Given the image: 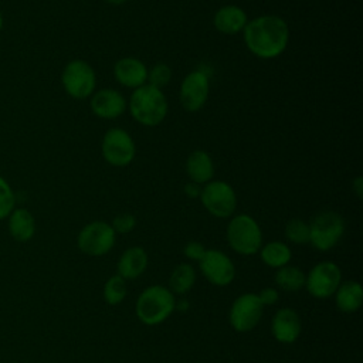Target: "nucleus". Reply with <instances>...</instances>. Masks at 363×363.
I'll use <instances>...</instances> for the list:
<instances>
[{"label":"nucleus","instance_id":"0eeeda50","mask_svg":"<svg viewBox=\"0 0 363 363\" xmlns=\"http://www.w3.org/2000/svg\"><path fill=\"white\" fill-rule=\"evenodd\" d=\"M199 199L203 207L217 218L231 217L238 203L234 187L224 180H211L203 184Z\"/></svg>","mask_w":363,"mask_h":363},{"label":"nucleus","instance_id":"5701e85b","mask_svg":"<svg viewBox=\"0 0 363 363\" xmlns=\"http://www.w3.org/2000/svg\"><path fill=\"white\" fill-rule=\"evenodd\" d=\"M196 282V269L189 262H182L173 268L169 277V289L173 295H184Z\"/></svg>","mask_w":363,"mask_h":363},{"label":"nucleus","instance_id":"a211bd4d","mask_svg":"<svg viewBox=\"0 0 363 363\" xmlns=\"http://www.w3.org/2000/svg\"><path fill=\"white\" fill-rule=\"evenodd\" d=\"M149 257L143 247L133 245L126 248L116 264L118 275H121L125 281L139 278L147 268Z\"/></svg>","mask_w":363,"mask_h":363},{"label":"nucleus","instance_id":"72a5a7b5","mask_svg":"<svg viewBox=\"0 0 363 363\" xmlns=\"http://www.w3.org/2000/svg\"><path fill=\"white\" fill-rule=\"evenodd\" d=\"M187 308H189V302L186 301V299H182V301H176V309H179V311H187Z\"/></svg>","mask_w":363,"mask_h":363},{"label":"nucleus","instance_id":"9d476101","mask_svg":"<svg viewBox=\"0 0 363 363\" xmlns=\"http://www.w3.org/2000/svg\"><path fill=\"white\" fill-rule=\"evenodd\" d=\"M340 282V267L333 261H322L313 265L306 274L305 288L311 296L316 299H328L333 296Z\"/></svg>","mask_w":363,"mask_h":363},{"label":"nucleus","instance_id":"a878e982","mask_svg":"<svg viewBox=\"0 0 363 363\" xmlns=\"http://www.w3.org/2000/svg\"><path fill=\"white\" fill-rule=\"evenodd\" d=\"M285 238L296 245L309 242V224L302 218H292L285 224Z\"/></svg>","mask_w":363,"mask_h":363},{"label":"nucleus","instance_id":"f3484780","mask_svg":"<svg viewBox=\"0 0 363 363\" xmlns=\"http://www.w3.org/2000/svg\"><path fill=\"white\" fill-rule=\"evenodd\" d=\"M248 23V16L244 9L235 4L221 6L213 16V26L218 33L234 35L242 33L245 24Z\"/></svg>","mask_w":363,"mask_h":363},{"label":"nucleus","instance_id":"4be33fe9","mask_svg":"<svg viewBox=\"0 0 363 363\" xmlns=\"http://www.w3.org/2000/svg\"><path fill=\"white\" fill-rule=\"evenodd\" d=\"M261 261L269 268H281L289 264L292 258V251L284 241H269L259 248Z\"/></svg>","mask_w":363,"mask_h":363},{"label":"nucleus","instance_id":"20e7f679","mask_svg":"<svg viewBox=\"0 0 363 363\" xmlns=\"http://www.w3.org/2000/svg\"><path fill=\"white\" fill-rule=\"evenodd\" d=\"M225 235L231 250L240 255H254L262 245V231L258 221L245 213L231 217Z\"/></svg>","mask_w":363,"mask_h":363},{"label":"nucleus","instance_id":"ddd939ff","mask_svg":"<svg viewBox=\"0 0 363 363\" xmlns=\"http://www.w3.org/2000/svg\"><path fill=\"white\" fill-rule=\"evenodd\" d=\"M199 268L203 277L216 286H227L235 278V265L221 250H206L203 258L199 261Z\"/></svg>","mask_w":363,"mask_h":363},{"label":"nucleus","instance_id":"cd10ccee","mask_svg":"<svg viewBox=\"0 0 363 363\" xmlns=\"http://www.w3.org/2000/svg\"><path fill=\"white\" fill-rule=\"evenodd\" d=\"M172 79V69L166 62H157L147 69V84L155 88H164Z\"/></svg>","mask_w":363,"mask_h":363},{"label":"nucleus","instance_id":"2f4dec72","mask_svg":"<svg viewBox=\"0 0 363 363\" xmlns=\"http://www.w3.org/2000/svg\"><path fill=\"white\" fill-rule=\"evenodd\" d=\"M201 187H203L201 184H197L194 182H187L183 187V191L190 199H199L200 193H201Z\"/></svg>","mask_w":363,"mask_h":363},{"label":"nucleus","instance_id":"393cba45","mask_svg":"<svg viewBox=\"0 0 363 363\" xmlns=\"http://www.w3.org/2000/svg\"><path fill=\"white\" fill-rule=\"evenodd\" d=\"M126 292V281L118 274L109 277L104 285V299L108 305L112 306L119 305L125 299Z\"/></svg>","mask_w":363,"mask_h":363},{"label":"nucleus","instance_id":"c9c22d12","mask_svg":"<svg viewBox=\"0 0 363 363\" xmlns=\"http://www.w3.org/2000/svg\"><path fill=\"white\" fill-rule=\"evenodd\" d=\"M3 27H4V17H3V13H1V10H0V33H1Z\"/></svg>","mask_w":363,"mask_h":363},{"label":"nucleus","instance_id":"7ed1b4c3","mask_svg":"<svg viewBox=\"0 0 363 363\" xmlns=\"http://www.w3.org/2000/svg\"><path fill=\"white\" fill-rule=\"evenodd\" d=\"M176 311V296L167 286L150 285L145 288L135 305L138 319L146 326L163 323Z\"/></svg>","mask_w":363,"mask_h":363},{"label":"nucleus","instance_id":"f704fd0d","mask_svg":"<svg viewBox=\"0 0 363 363\" xmlns=\"http://www.w3.org/2000/svg\"><path fill=\"white\" fill-rule=\"evenodd\" d=\"M106 3H109V4H112V6H121V4H123L126 0H105Z\"/></svg>","mask_w":363,"mask_h":363},{"label":"nucleus","instance_id":"b1692460","mask_svg":"<svg viewBox=\"0 0 363 363\" xmlns=\"http://www.w3.org/2000/svg\"><path fill=\"white\" fill-rule=\"evenodd\" d=\"M274 279L279 289L285 292H296L305 288L306 274L299 267H294L288 264L277 269Z\"/></svg>","mask_w":363,"mask_h":363},{"label":"nucleus","instance_id":"6e6552de","mask_svg":"<svg viewBox=\"0 0 363 363\" xmlns=\"http://www.w3.org/2000/svg\"><path fill=\"white\" fill-rule=\"evenodd\" d=\"M102 157L113 167H125L132 163L136 156V145L133 138L123 128H109L101 142Z\"/></svg>","mask_w":363,"mask_h":363},{"label":"nucleus","instance_id":"f257e3e1","mask_svg":"<svg viewBox=\"0 0 363 363\" xmlns=\"http://www.w3.org/2000/svg\"><path fill=\"white\" fill-rule=\"evenodd\" d=\"M242 40L252 55L261 60H274L284 54L288 47L289 27L277 14L257 16L245 24Z\"/></svg>","mask_w":363,"mask_h":363},{"label":"nucleus","instance_id":"c85d7f7f","mask_svg":"<svg viewBox=\"0 0 363 363\" xmlns=\"http://www.w3.org/2000/svg\"><path fill=\"white\" fill-rule=\"evenodd\" d=\"M111 225L116 234H128L135 228L136 218L130 213H122L112 220Z\"/></svg>","mask_w":363,"mask_h":363},{"label":"nucleus","instance_id":"aec40b11","mask_svg":"<svg viewBox=\"0 0 363 363\" xmlns=\"http://www.w3.org/2000/svg\"><path fill=\"white\" fill-rule=\"evenodd\" d=\"M186 173L190 182L197 184L203 186L211 182L216 173V167L210 153L203 149L193 150L186 160Z\"/></svg>","mask_w":363,"mask_h":363},{"label":"nucleus","instance_id":"dca6fc26","mask_svg":"<svg viewBox=\"0 0 363 363\" xmlns=\"http://www.w3.org/2000/svg\"><path fill=\"white\" fill-rule=\"evenodd\" d=\"M113 77L122 86L136 89L147 84V67L139 58L123 57L115 62Z\"/></svg>","mask_w":363,"mask_h":363},{"label":"nucleus","instance_id":"412c9836","mask_svg":"<svg viewBox=\"0 0 363 363\" xmlns=\"http://www.w3.org/2000/svg\"><path fill=\"white\" fill-rule=\"evenodd\" d=\"M336 308L345 313H353L363 303V288L357 281L340 282L333 294Z\"/></svg>","mask_w":363,"mask_h":363},{"label":"nucleus","instance_id":"2eb2a0df","mask_svg":"<svg viewBox=\"0 0 363 363\" xmlns=\"http://www.w3.org/2000/svg\"><path fill=\"white\" fill-rule=\"evenodd\" d=\"M302 330L299 313L288 306L279 308L271 320V333L277 342L289 345L298 340Z\"/></svg>","mask_w":363,"mask_h":363},{"label":"nucleus","instance_id":"6ab92c4d","mask_svg":"<svg viewBox=\"0 0 363 363\" xmlns=\"http://www.w3.org/2000/svg\"><path fill=\"white\" fill-rule=\"evenodd\" d=\"M7 230L11 238L17 242H28L35 234V218L33 213L26 207H14L9 214Z\"/></svg>","mask_w":363,"mask_h":363},{"label":"nucleus","instance_id":"f03ea898","mask_svg":"<svg viewBox=\"0 0 363 363\" xmlns=\"http://www.w3.org/2000/svg\"><path fill=\"white\" fill-rule=\"evenodd\" d=\"M128 109L130 116L138 123L153 128L164 121L169 111V104L162 89L145 84L132 91Z\"/></svg>","mask_w":363,"mask_h":363},{"label":"nucleus","instance_id":"9b49d317","mask_svg":"<svg viewBox=\"0 0 363 363\" xmlns=\"http://www.w3.org/2000/svg\"><path fill=\"white\" fill-rule=\"evenodd\" d=\"M264 315V306L259 302L257 294L245 292L234 299L228 312V320L231 328L238 333L251 332L261 320Z\"/></svg>","mask_w":363,"mask_h":363},{"label":"nucleus","instance_id":"39448f33","mask_svg":"<svg viewBox=\"0 0 363 363\" xmlns=\"http://www.w3.org/2000/svg\"><path fill=\"white\" fill-rule=\"evenodd\" d=\"M308 224L309 244L322 252L332 250L342 240L346 228L343 217L333 210L318 213Z\"/></svg>","mask_w":363,"mask_h":363},{"label":"nucleus","instance_id":"bb28decb","mask_svg":"<svg viewBox=\"0 0 363 363\" xmlns=\"http://www.w3.org/2000/svg\"><path fill=\"white\" fill-rule=\"evenodd\" d=\"M16 207V193L10 183L0 174V221L6 220Z\"/></svg>","mask_w":363,"mask_h":363},{"label":"nucleus","instance_id":"423d86ee","mask_svg":"<svg viewBox=\"0 0 363 363\" xmlns=\"http://www.w3.org/2000/svg\"><path fill=\"white\" fill-rule=\"evenodd\" d=\"M61 84L68 96L74 99H88L96 88V74L85 60H71L61 72Z\"/></svg>","mask_w":363,"mask_h":363},{"label":"nucleus","instance_id":"f8f14e48","mask_svg":"<svg viewBox=\"0 0 363 363\" xmlns=\"http://www.w3.org/2000/svg\"><path fill=\"white\" fill-rule=\"evenodd\" d=\"M210 94V78L201 69H193L183 78L179 88V101L187 112L200 111Z\"/></svg>","mask_w":363,"mask_h":363},{"label":"nucleus","instance_id":"473e14b6","mask_svg":"<svg viewBox=\"0 0 363 363\" xmlns=\"http://www.w3.org/2000/svg\"><path fill=\"white\" fill-rule=\"evenodd\" d=\"M352 190L357 196V199L363 197V179L360 176L354 177L352 182Z\"/></svg>","mask_w":363,"mask_h":363},{"label":"nucleus","instance_id":"1a4fd4ad","mask_svg":"<svg viewBox=\"0 0 363 363\" xmlns=\"http://www.w3.org/2000/svg\"><path fill=\"white\" fill-rule=\"evenodd\" d=\"M116 241V233L111 223L95 220L85 224L77 235L78 250L89 257L108 254Z\"/></svg>","mask_w":363,"mask_h":363},{"label":"nucleus","instance_id":"4468645a","mask_svg":"<svg viewBox=\"0 0 363 363\" xmlns=\"http://www.w3.org/2000/svg\"><path fill=\"white\" fill-rule=\"evenodd\" d=\"M89 106L92 113L101 119H116L126 111L128 101L119 91L102 88L91 95Z\"/></svg>","mask_w":363,"mask_h":363},{"label":"nucleus","instance_id":"c756f323","mask_svg":"<svg viewBox=\"0 0 363 363\" xmlns=\"http://www.w3.org/2000/svg\"><path fill=\"white\" fill-rule=\"evenodd\" d=\"M206 250H207V248H206L201 242H199V241H189V242L184 245V248H183V254H184L186 258L199 262V261L203 258Z\"/></svg>","mask_w":363,"mask_h":363},{"label":"nucleus","instance_id":"7c9ffc66","mask_svg":"<svg viewBox=\"0 0 363 363\" xmlns=\"http://www.w3.org/2000/svg\"><path fill=\"white\" fill-rule=\"evenodd\" d=\"M259 302L262 303V306H271V305H275L278 301H279V292L277 288H272V286H267V288H262L258 294H257Z\"/></svg>","mask_w":363,"mask_h":363}]
</instances>
